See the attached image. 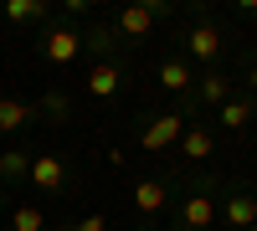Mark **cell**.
I'll list each match as a JSON object with an SVG mask.
<instances>
[{"mask_svg":"<svg viewBox=\"0 0 257 231\" xmlns=\"http://www.w3.org/2000/svg\"><path fill=\"white\" fill-rule=\"evenodd\" d=\"M175 16V6L170 0H139V6H118L113 11V36L128 41V47H139V41H149L160 31V21Z\"/></svg>","mask_w":257,"mask_h":231,"instance_id":"1","label":"cell"},{"mask_svg":"<svg viewBox=\"0 0 257 231\" xmlns=\"http://www.w3.org/2000/svg\"><path fill=\"white\" fill-rule=\"evenodd\" d=\"M36 52H41V62H52V67H72L82 57V31L67 26V21H47L41 36H36Z\"/></svg>","mask_w":257,"mask_h":231,"instance_id":"2","label":"cell"},{"mask_svg":"<svg viewBox=\"0 0 257 231\" xmlns=\"http://www.w3.org/2000/svg\"><path fill=\"white\" fill-rule=\"evenodd\" d=\"M180 47H185V62H190V67L211 72V67L221 62V47H226V41H221V31H216V26H211V16H206V11H196V26L180 36Z\"/></svg>","mask_w":257,"mask_h":231,"instance_id":"3","label":"cell"},{"mask_svg":"<svg viewBox=\"0 0 257 231\" xmlns=\"http://www.w3.org/2000/svg\"><path fill=\"white\" fill-rule=\"evenodd\" d=\"M216 221H221V211H216L211 175H206V180H196V190H190V195L175 205V231H211Z\"/></svg>","mask_w":257,"mask_h":231,"instance_id":"4","label":"cell"},{"mask_svg":"<svg viewBox=\"0 0 257 231\" xmlns=\"http://www.w3.org/2000/svg\"><path fill=\"white\" fill-rule=\"evenodd\" d=\"M185 123H190V118H185L180 108L144 118V123H139V149H144V154H165V149H175L180 134H185Z\"/></svg>","mask_w":257,"mask_h":231,"instance_id":"5","label":"cell"},{"mask_svg":"<svg viewBox=\"0 0 257 231\" xmlns=\"http://www.w3.org/2000/svg\"><path fill=\"white\" fill-rule=\"evenodd\" d=\"M231 93H237V88H231V77H221L216 67H211V72H196V82H190V98H185V103L201 113V108H221Z\"/></svg>","mask_w":257,"mask_h":231,"instance_id":"6","label":"cell"},{"mask_svg":"<svg viewBox=\"0 0 257 231\" xmlns=\"http://www.w3.org/2000/svg\"><path fill=\"white\" fill-rule=\"evenodd\" d=\"M123 82H128V72H123V62L118 57H108V62H93V72H88V98H98V103H108V98H118L123 93Z\"/></svg>","mask_w":257,"mask_h":231,"instance_id":"7","label":"cell"},{"mask_svg":"<svg viewBox=\"0 0 257 231\" xmlns=\"http://www.w3.org/2000/svg\"><path fill=\"white\" fill-rule=\"evenodd\" d=\"M41 195H62L67 190V159L62 154H31V175H26Z\"/></svg>","mask_w":257,"mask_h":231,"instance_id":"8","label":"cell"},{"mask_svg":"<svg viewBox=\"0 0 257 231\" xmlns=\"http://www.w3.org/2000/svg\"><path fill=\"white\" fill-rule=\"evenodd\" d=\"M216 211H221V221L231 226V231H252L257 226V190H226V200H216Z\"/></svg>","mask_w":257,"mask_h":231,"instance_id":"9","label":"cell"},{"mask_svg":"<svg viewBox=\"0 0 257 231\" xmlns=\"http://www.w3.org/2000/svg\"><path fill=\"white\" fill-rule=\"evenodd\" d=\"M170 200H175V190H170V180H160V175H149V180H139L134 185V211L139 216H165L170 211Z\"/></svg>","mask_w":257,"mask_h":231,"instance_id":"10","label":"cell"},{"mask_svg":"<svg viewBox=\"0 0 257 231\" xmlns=\"http://www.w3.org/2000/svg\"><path fill=\"white\" fill-rule=\"evenodd\" d=\"M180 159L196 170V164H206L211 154H216V134H211V123H185V134H180Z\"/></svg>","mask_w":257,"mask_h":231,"instance_id":"11","label":"cell"},{"mask_svg":"<svg viewBox=\"0 0 257 231\" xmlns=\"http://www.w3.org/2000/svg\"><path fill=\"white\" fill-rule=\"evenodd\" d=\"M31 123H41V108H36V103L0 93V134H21V129H31Z\"/></svg>","mask_w":257,"mask_h":231,"instance_id":"12","label":"cell"},{"mask_svg":"<svg viewBox=\"0 0 257 231\" xmlns=\"http://www.w3.org/2000/svg\"><path fill=\"white\" fill-rule=\"evenodd\" d=\"M155 77H160V88H165V93H175V98H190V82H196V67H190L185 57H165L160 67H155Z\"/></svg>","mask_w":257,"mask_h":231,"instance_id":"13","label":"cell"},{"mask_svg":"<svg viewBox=\"0 0 257 231\" xmlns=\"http://www.w3.org/2000/svg\"><path fill=\"white\" fill-rule=\"evenodd\" d=\"M252 118H257V103H252L247 93H231L221 108H216V123H221V129H247Z\"/></svg>","mask_w":257,"mask_h":231,"instance_id":"14","label":"cell"},{"mask_svg":"<svg viewBox=\"0 0 257 231\" xmlns=\"http://www.w3.org/2000/svg\"><path fill=\"white\" fill-rule=\"evenodd\" d=\"M6 21L11 26H47L52 11H47V0H6Z\"/></svg>","mask_w":257,"mask_h":231,"instance_id":"15","label":"cell"},{"mask_svg":"<svg viewBox=\"0 0 257 231\" xmlns=\"http://www.w3.org/2000/svg\"><path fill=\"white\" fill-rule=\"evenodd\" d=\"M31 175V154L26 149H0V185H21Z\"/></svg>","mask_w":257,"mask_h":231,"instance_id":"16","label":"cell"},{"mask_svg":"<svg viewBox=\"0 0 257 231\" xmlns=\"http://www.w3.org/2000/svg\"><path fill=\"white\" fill-rule=\"evenodd\" d=\"M11 231H52V226H47V211H41V205H16Z\"/></svg>","mask_w":257,"mask_h":231,"instance_id":"17","label":"cell"},{"mask_svg":"<svg viewBox=\"0 0 257 231\" xmlns=\"http://www.w3.org/2000/svg\"><path fill=\"white\" fill-rule=\"evenodd\" d=\"M36 108H41V118H57V123H62V118H67V113H72V103H67V93H57V88H52L47 98H41V103H36Z\"/></svg>","mask_w":257,"mask_h":231,"instance_id":"18","label":"cell"},{"mask_svg":"<svg viewBox=\"0 0 257 231\" xmlns=\"http://www.w3.org/2000/svg\"><path fill=\"white\" fill-rule=\"evenodd\" d=\"M72 231H108V216H98V211H93V216H77Z\"/></svg>","mask_w":257,"mask_h":231,"instance_id":"19","label":"cell"},{"mask_svg":"<svg viewBox=\"0 0 257 231\" xmlns=\"http://www.w3.org/2000/svg\"><path fill=\"white\" fill-rule=\"evenodd\" d=\"M62 16H67V26H72L77 16H88V0H67V6H62Z\"/></svg>","mask_w":257,"mask_h":231,"instance_id":"20","label":"cell"},{"mask_svg":"<svg viewBox=\"0 0 257 231\" xmlns=\"http://www.w3.org/2000/svg\"><path fill=\"white\" fill-rule=\"evenodd\" d=\"M237 16L242 21H257V0H237Z\"/></svg>","mask_w":257,"mask_h":231,"instance_id":"21","label":"cell"},{"mask_svg":"<svg viewBox=\"0 0 257 231\" xmlns=\"http://www.w3.org/2000/svg\"><path fill=\"white\" fill-rule=\"evenodd\" d=\"M247 98H257V62H247V88H242Z\"/></svg>","mask_w":257,"mask_h":231,"instance_id":"22","label":"cell"},{"mask_svg":"<svg viewBox=\"0 0 257 231\" xmlns=\"http://www.w3.org/2000/svg\"><path fill=\"white\" fill-rule=\"evenodd\" d=\"M57 231H72V226H57Z\"/></svg>","mask_w":257,"mask_h":231,"instance_id":"23","label":"cell"},{"mask_svg":"<svg viewBox=\"0 0 257 231\" xmlns=\"http://www.w3.org/2000/svg\"><path fill=\"white\" fill-rule=\"evenodd\" d=\"M144 231H155V226H144Z\"/></svg>","mask_w":257,"mask_h":231,"instance_id":"24","label":"cell"},{"mask_svg":"<svg viewBox=\"0 0 257 231\" xmlns=\"http://www.w3.org/2000/svg\"><path fill=\"white\" fill-rule=\"evenodd\" d=\"M252 231H257V226H252Z\"/></svg>","mask_w":257,"mask_h":231,"instance_id":"25","label":"cell"}]
</instances>
